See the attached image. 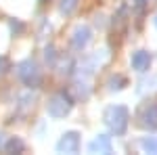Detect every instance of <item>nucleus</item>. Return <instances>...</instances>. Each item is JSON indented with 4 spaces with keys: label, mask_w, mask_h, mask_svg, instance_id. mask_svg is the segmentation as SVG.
I'll return each mask as SVG.
<instances>
[{
    "label": "nucleus",
    "mask_w": 157,
    "mask_h": 155,
    "mask_svg": "<svg viewBox=\"0 0 157 155\" xmlns=\"http://www.w3.org/2000/svg\"><path fill=\"white\" fill-rule=\"evenodd\" d=\"M105 124H107L111 132L115 134H124L128 128V109L124 105H111L105 111Z\"/></svg>",
    "instance_id": "f257e3e1"
},
{
    "label": "nucleus",
    "mask_w": 157,
    "mask_h": 155,
    "mask_svg": "<svg viewBox=\"0 0 157 155\" xmlns=\"http://www.w3.org/2000/svg\"><path fill=\"white\" fill-rule=\"evenodd\" d=\"M69 109H71V99L65 92H59V95L50 96L48 103H46V111L52 118H65L69 113Z\"/></svg>",
    "instance_id": "f03ea898"
},
{
    "label": "nucleus",
    "mask_w": 157,
    "mask_h": 155,
    "mask_svg": "<svg viewBox=\"0 0 157 155\" xmlns=\"http://www.w3.org/2000/svg\"><path fill=\"white\" fill-rule=\"evenodd\" d=\"M17 73H19V78L23 80L25 86H32V88H36L38 84H40V80H42L34 61H23V63L17 67Z\"/></svg>",
    "instance_id": "7ed1b4c3"
},
{
    "label": "nucleus",
    "mask_w": 157,
    "mask_h": 155,
    "mask_svg": "<svg viewBox=\"0 0 157 155\" xmlns=\"http://www.w3.org/2000/svg\"><path fill=\"white\" fill-rule=\"evenodd\" d=\"M78 149H80V136L75 132L63 134V138L57 145V151L59 153H78Z\"/></svg>",
    "instance_id": "20e7f679"
},
{
    "label": "nucleus",
    "mask_w": 157,
    "mask_h": 155,
    "mask_svg": "<svg viewBox=\"0 0 157 155\" xmlns=\"http://www.w3.org/2000/svg\"><path fill=\"white\" fill-rule=\"evenodd\" d=\"M88 149H90V153H111V151H113L111 138L105 136V134H101V136H97L92 143L88 145Z\"/></svg>",
    "instance_id": "39448f33"
},
{
    "label": "nucleus",
    "mask_w": 157,
    "mask_h": 155,
    "mask_svg": "<svg viewBox=\"0 0 157 155\" xmlns=\"http://www.w3.org/2000/svg\"><path fill=\"white\" fill-rule=\"evenodd\" d=\"M132 67L136 69V72H147L149 67H151V55L149 52H145V50H136L132 55Z\"/></svg>",
    "instance_id": "423d86ee"
},
{
    "label": "nucleus",
    "mask_w": 157,
    "mask_h": 155,
    "mask_svg": "<svg viewBox=\"0 0 157 155\" xmlns=\"http://www.w3.org/2000/svg\"><path fill=\"white\" fill-rule=\"evenodd\" d=\"M140 124L145 128H149V130H157V105L145 107L143 115H140Z\"/></svg>",
    "instance_id": "0eeeda50"
},
{
    "label": "nucleus",
    "mask_w": 157,
    "mask_h": 155,
    "mask_svg": "<svg viewBox=\"0 0 157 155\" xmlns=\"http://www.w3.org/2000/svg\"><path fill=\"white\" fill-rule=\"evenodd\" d=\"M88 42H90V27H86V25H80V27L73 32L71 44H73L75 48H84Z\"/></svg>",
    "instance_id": "6e6552de"
},
{
    "label": "nucleus",
    "mask_w": 157,
    "mask_h": 155,
    "mask_svg": "<svg viewBox=\"0 0 157 155\" xmlns=\"http://www.w3.org/2000/svg\"><path fill=\"white\" fill-rule=\"evenodd\" d=\"M140 147H143V151H147V153L157 155V136H147V138H143L140 141Z\"/></svg>",
    "instance_id": "1a4fd4ad"
},
{
    "label": "nucleus",
    "mask_w": 157,
    "mask_h": 155,
    "mask_svg": "<svg viewBox=\"0 0 157 155\" xmlns=\"http://www.w3.org/2000/svg\"><path fill=\"white\" fill-rule=\"evenodd\" d=\"M4 149H6L9 153H15V151L19 153V151H23V143H21L19 138H11V141L6 143V147H4Z\"/></svg>",
    "instance_id": "9d476101"
},
{
    "label": "nucleus",
    "mask_w": 157,
    "mask_h": 155,
    "mask_svg": "<svg viewBox=\"0 0 157 155\" xmlns=\"http://www.w3.org/2000/svg\"><path fill=\"white\" fill-rule=\"evenodd\" d=\"M78 2H80V0H63V2H61V11L65 13V15H69V13H73L78 9Z\"/></svg>",
    "instance_id": "9b49d317"
},
{
    "label": "nucleus",
    "mask_w": 157,
    "mask_h": 155,
    "mask_svg": "<svg viewBox=\"0 0 157 155\" xmlns=\"http://www.w3.org/2000/svg\"><path fill=\"white\" fill-rule=\"evenodd\" d=\"M145 6V0H138V9H143Z\"/></svg>",
    "instance_id": "f8f14e48"
},
{
    "label": "nucleus",
    "mask_w": 157,
    "mask_h": 155,
    "mask_svg": "<svg viewBox=\"0 0 157 155\" xmlns=\"http://www.w3.org/2000/svg\"><path fill=\"white\" fill-rule=\"evenodd\" d=\"M155 27H157V17H155Z\"/></svg>",
    "instance_id": "ddd939ff"
}]
</instances>
